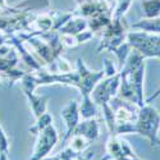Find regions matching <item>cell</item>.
<instances>
[{
  "instance_id": "obj_16",
  "label": "cell",
  "mask_w": 160,
  "mask_h": 160,
  "mask_svg": "<svg viewBox=\"0 0 160 160\" xmlns=\"http://www.w3.org/2000/svg\"><path fill=\"white\" fill-rule=\"evenodd\" d=\"M50 5L49 0H26L24 3L19 4L18 8L23 10H38V9H45Z\"/></svg>"
},
{
  "instance_id": "obj_20",
  "label": "cell",
  "mask_w": 160,
  "mask_h": 160,
  "mask_svg": "<svg viewBox=\"0 0 160 160\" xmlns=\"http://www.w3.org/2000/svg\"><path fill=\"white\" fill-rule=\"evenodd\" d=\"M160 96V87L154 92V94L151 95V96H149L148 99H146V104H150V102H152V100H155V99H158Z\"/></svg>"
},
{
  "instance_id": "obj_12",
  "label": "cell",
  "mask_w": 160,
  "mask_h": 160,
  "mask_svg": "<svg viewBox=\"0 0 160 160\" xmlns=\"http://www.w3.org/2000/svg\"><path fill=\"white\" fill-rule=\"evenodd\" d=\"M79 115L82 119H91L98 115V105L91 99V95L82 96V102L79 104Z\"/></svg>"
},
{
  "instance_id": "obj_17",
  "label": "cell",
  "mask_w": 160,
  "mask_h": 160,
  "mask_svg": "<svg viewBox=\"0 0 160 160\" xmlns=\"http://www.w3.org/2000/svg\"><path fill=\"white\" fill-rule=\"evenodd\" d=\"M131 4H132V0H117V5H115V8L113 9V13H112L113 19L124 18Z\"/></svg>"
},
{
  "instance_id": "obj_19",
  "label": "cell",
  "mask_w": 160,
  "mask_h": 160,
  "mask_svg": "<svg viewBox=\"0 0 160 160\" xmlns=\"http://www.w3.org/2000/svg\"><path fill=\"white\" fill-rule=\"evenodd\" d=\"M102 71H104V76L105 77H112V76H114V74H117L119 72L117 69V67L113 64V62L110 59H108V58L104 60V69Z\"/></svg>"
},
{
  "instance_id": "obj_13",
  "label": "cell",
  "mask_w": 160,
  "mask_h": 160,
  "mask_svg": "<svg viewBox=\"0 0 160 160\" xmlns=\"http://www.w3.org/2000/svg\"><path fill=\"white\" fill-rule=\"evenodd\" d=\"M145 18L160 17V0H142Z\"/></svg>"
},
{
  "instance_id": "obj_10",
  "label": "cell",
  "mask_w": 160,
  "mask_h": 160,
  "mask_svg": "<svg viewBox=\"0 0 160 160\" xmlns=\"http://www.w3.org/2000/svg\"><path fill=\"white\" fill-rule=\"evenodd\" d=\"M65 143H68V145H67V148H69L73 152H76V154L79 155L81 152H83L92 142L87 137H85L82 135H78V133H72L71 137L68 138V141H67Z\"/></svg>"
},
{
  "instance_id": "obj_6",
  "label": "cell",
  "mask_w": 160,
  "mask_h": 160,
  "mask_svg": "<svg viewBox=\"0 0 160 160\" xmlns=\"http://www.w3.org/2000/svg\"><path fill=\"white\" fill-rule=\"evenodd\" d=\"M59 141V135L55 129V127L50 124L44 131L38 133V137L33 149V154L30 160H41L46 156H49L50 151L55 148V145Z\"/></svg>"
},
{
  "instance_id": "obj_14",
  "label": "cell",
  "mask_w": 160,
  "mask_h": 160,
  "mask_svg": "<svg viewBox=\"0 0 160 160\" xmlns=\"http://www.w3.org/2000/svg\"><path fill=\"white\" fill-rule=\"evenodd\" d=\"M50 124H52V115L49 112H46L42 115H40L38 118H36V123L30 128V132L32 135H38L40 132L44 131Z\"/></svg>"
},
{
  "instance_id": "obj_1",
  "label": "cell",
  "mask_w": 160,
  "mask_h": 160,
  "mask_svg": "<svg viewBox=\"0 0 160 160\" xmlns=\"http://www.w3.org/2000/svg\"><path fill=\"white\" fill-rule=\"evenodd\" d=\"M159 129H160V112L150 104H145L141 106L136 122L133 123V133H137L143 136L150 141L152 148L160 146L159 138Z\"/></svg>"
},
{
  "instance_id": "obj_8",
  "label": "cell",
  "mask_w": 160,
  "mask_h": 160,
  "mask_svg": "<svg viewBox=\"0 0 160 160\" xmlns=\"http://www.w3.org/2000/svg\"><path fill=\"white\" fill-rule=\"evenodd\" d=\"M72 133L82 135V136L87 137L91 142H94L100 136V127H99V123H98V121L95 118L82 119V122H79L77 124V127L74 128V131Z\"/></svg>"
},
{
  "instance_id": "obj_2",
  "label": "cell",
  "mask_w": 160,
  "mask_h": 160,
  "mask_svg": "<svg viewBox=\"0 0 160 160\" xmlns=\"http://www.w3.org/2000/svg\"><path fill=\"white\" fill-rule=\"evenodd\" d=\"M126 41L133 50L138 51L145 58H159L160 59V33L149 32H128Z\"/></svg>"
},
{
  "instance_id": "obj_7",
  "label": "cell",
  "mask_w": 160,
  "mask_h": 160,
  "mask_svg": "<svg viewBox=\"0 0 160 160\" xmlns=\"http://www.w3.org/2000/svg\"><path fill=\"white\" fill-rule=\"evenodd\" d=\"M60 117L65 123V135L63 137V142L65 143L71 137L72 132L81 122V115H79V104L77 100H72L67 104L60 112Z\"/></svg>"
},
{
  "instance_id": "obj_4",
  "label": "cell",
  "mask_w": 160,
  "mask_h": 160,
  "mask_svg": "<svg viewBox=\"0 0 160 160\" xmlns=\"http://www.w3.org/2000/svg\"><path fill=\"white\" fill-rule=\"evenodd\" d=\"M105 156L100 160H142L137 156L127 140L121 136H112L105 145Z\"/></svg>"
},
{
  "instance_id": "obj_5",
  "label": "cell",
  "mask_w": 160,
  "mask_h": 160,
  "mask_svg": "<svg viewBox=\"0 0 160 160\" xmlns=\"http://www.w3.org/2000/svg\"><path fill=\"white\" fill-rule=\"evenodd\" d=\"M119 85H121V76L119 72L112 77H105L94 87L91 92V99L98 106H102L104 104L110 102L112 99L117 98Z\"/></svg>"
},
{
  "instance_id": "obj_3",
  "label": "cell",
  "mask_w": 160,
  "mask_h": 160,
  "mask_svg": "<svg viewBox=\"0 0 160 160\" xmlns=\"http://www.w3.org/2000/svg\"><path fill=\"white\" fill-rule=\"evenodd\" d=\"M127 33L128 26L126 24L124 18L112 19V22L101 31V41L98 46V52H101V50L113 52L119 45L126 41Z\"/></svg>"
},
{
  "instance_id": "obj_11",
  "label": "cell",
  "mask_w": 160,
  "mask_h": 160,
  "mask_svg": "<svg viewBox=\"0 0 160 160\" xmlns=\"http://www.w3.org/2000/svg\"><path fill=\"white\" fill-rule=\"evenodd\" d=\"M132 28L140 30L149 33H160V17L155 18H142L132 24Z\"/></svg>"
},
{
  "instance_id": "obj_9",
  "label": "cell",
  "mask_w": 160,
  "mask_h": 160,
  "mask_svg": "<svg viewBox=\"0 0 160 160\" xmlns=\"http://www.w3.org/2000/svg\"><path fill=\"white\" fill-rule=\"evenodd\" d=\"M22 91L30 102L31 110L35 118H38L40 115H42L44 113L48 112V98L36 95L35 90H22Z\"/></svg>"
},
{
  "instance_id": "obj_21",
  "label": "cell",
  "mask_w": 160,
  "mask_h": 160,
  "mask_svg": "<svg viewBox=\"0 0 160 160\" xmlns=\"http://www.w3.org/2000/svg\"><path fill=\"white\" fill-rule=\"evenodd\" d=\"M8 5H7V3H5V0H0V10H3V9H5Z\"/></svg>"
},
{
  "instance_id": "obj_23",
  "label": "cell",
  "mask_w": 160,
  "mask_h": 160,
  "mask_svg": "<svg viewBox=\"0 0 160 160\" xmlns=\"http://www.w3.org/2000/svg\"><path fill=\"white\" fill-rule=\"evenodd\" d=\"M159 131H160V129H159Z\"/></svg>"
},
{
  "instance_id": "obj_22",
  "label": "cell",
  "mask_w": 160,
  "mask_h": 160,
  "mask_svg": "<svg viewBox=\"0 0 160 160\" xmlns=\"http://www.w3.org/2000/svg\"><path fill=\"white\" fill-rule=\"evenodd\" d=\"M0 160H9L8 154H0Z\"/></svg>"
},
{
  "instance_id": "obj_18",
  "label": "cell",
  "mask_w": 160,
  "mask_h": 160,
  "mask_svg": "<svg viewBox=\"0 0 160 160\" xmlns=\"http://www.w3.org/2000/svg\"><path fill=\"white\" fill-rule=\"evenodd\" d=\"M9 152V138L5 135L3 127L0 126V154H8Z\"/></svg>"
},
{
  "instance_id": "obj_15",
  "label": "cell",
  "mask_w": 160,
  "mask_h": 160,
  "mask_svg": "<svg viewBox=\"0 0 160 160\" xmlns=\"http://www.w3.org/2000/svg\"><path fill=\"white\" fill-rule=\"evenodd\" d=\"M131 51H132V48H131V45H129L127 41H124L122 45H119V46L113 51V54H114V55L117 57V59H118L119 69L122 68V65H123L124 62L127 60L128 55L131 54Z\"/></svg>"
}]
</instances>
